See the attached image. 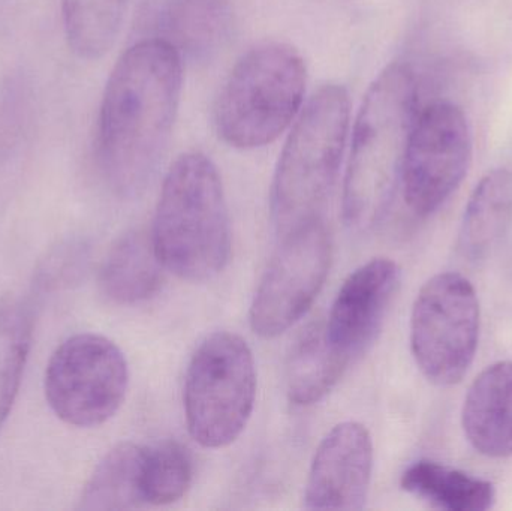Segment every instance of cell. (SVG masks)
I'll return each instance as SVG.
<instances>
[{
    "label": "cell",
    "mask_w": 512,
    "mask_h": 511,
    "mask_svg": "<svg viewBox=\"0 0 512 511\" xmlns=\"http://www.w3.org/2000/svg\"><path fill=\"white\" fill-rule=\"evenodd\" d=\"M182 83V57L159 38L135 42L114 65L99 108L96 159L117 197H138L158 173Z\"/></svg>",
    "instance_id": "1"
},
{
    "label": "cell",
    "mask_w": 512,
    "mask_h": 511,
    "mask_svg": "<svg viewBox=\"0 0 512 511\" xmlns=\"http://www.w3.org/2000/svg\"><path fill=\"white\" fill-rule=\"evenodd\" d=\"M150 236L162 266L180 279L210 281L227 267L230 215L224 185L212 159L191 152L171 165Z\"/></svg>",
    "instance_id": "2"
},
{
    "label": "cell",
    "mask_w": 512,
    "mask_h": 511,
    "mask_svg": "<svg viewBox=\"0 0 512 511\" xmlns=\"http://www.w3.org/2000/svg\"><path fill=\"white\" fill-rule=\"evenodd\" d=\"M417 114L414 71L405 63H391L370 84L355 120L343 194L349 224L369 221L384 206L400 180Z\"/></svg>",
    "instance_id": "3"
},
{
    "label": "cell",
    "mask_w": 512,
    "mask_h": 511,
    "mask_svg": "<svg viewBox=\"0 0 512 511\" xmlns=\"http://www.w3.org/2000/svg\"><path fill=\"white\" fill-rule=\"evenodd\" d=\"M349 113L345 87L325 84L298 116L271 189V215L280 236L322 221L342 164Z\"/></svg>",
    "instance_id": "4"
},
{
    "label": "cell",
    "mask_w": 512,
    "mask_h": 511,
    "mask_svg": "<svg viewBox=\"0 0 512 511\" xmlns=\"http://www.w3.org/2000/svg\"><path fill=\"white\" fill-rule=\"evenodd\" d=\"M306 65L291 45L264 42L243 54L215 105L216 132L228 146L249 150L273 143L300 114Z\"/></svg>",
    "instance_id": "5"
},
{
    "label": "cell",
    "mask_w": 512,
    "mask_h": 511,
    "mask_svg": "<svg viewBox=\"0 0 512 511\" xmlns=\"http://www.w3.org/2000/svg\"><path fill=\"white\" fill-rule=\"evenodd\" d=\"M256 368L242 336L215 332L189 362L183 389L189 434L206 449H224L248 426L254 413Z\"/></svg>",
    "instance_id": "6"
},
{
    "label": "cell",
    "mask_w": 512,
    "mask_h": 511,
    "mask_svg": "<svg viewBox=\"0 0 512 511\" xmlns=\"http://www.w3.org/2000/svg\"><path fill=\"white\" fill-rule=\"evenodd\" d=\"M480 339V300L456 272L433 276L417 294L411 315V350L421 374L436 386L460 383Z\"/></svg>",
    "instance_id": "7"
},
{
    "label": "cell",
    "mask_w": 512,
    "mask_h": 511,
    "mask_svg": "<svg viewBox=\"0 0 512 511\" xmlns=\"http://www.w3.org/2000/svg\"><path fill=\"white\" fill-rule=\"evenodd\" d=\"M125 354L105 336L80 333L63 341L45 369V399L57 419L74 428L104 425L126 398Z\"/></svg>",
    "instance_id": "8"
},
{
    "label": "cell",
    "mask_w": 512,
    "mask_h": 511,
    "mask_svg": "<svg viewBox=\"0 0 512 511\" xmlns=\"http://www.w3.org/2000/svg\"><path fill=\"white\" fill-rule=\"evenodd\" d=\"M471 159V126L462 108L444 101L418 111L400 173L409 210L424 218L441 209L462 185Z\"/></svg>",
    "instance_id": "9"
},
{
    "label": "cell",
    "mask_w": 512,
    "mask_h": 511,
    "mask_svg": "<svg viewBox=\"0 0 512 511\" xmlns=\"http://www.w3.org/2000/svg\"><path fill=\"white\" fill-rule=\"evenodd\" d=\"M333 245L324 221L282 236L252 300V330L277 338L304 317L330 272Z\"/></svg>",
    "instance_id": "10"
},
{
    "label": "cell",
    "mask_w": 512,
    "mask_h": 511,
    "mask_svg": "<svg viewBox=\"0 0 512 511\" xmlns=\"http://www.w3.org/2000/svg\"><path fill=\"white\" fill-rule=\"evenodd\" d=\"M373 473V441L366 426H334L316 449L304 492L307 510H363Z\"/></svg>",
    "instance_id": "11"
},
{
    "label": "cell",
    "mask_w": 512,
    "mask_h": 511,
    "mask_svg": "<svg viewBox=\"0 0 512 511\" xmlns=\"http://www.w3.org/2000/svg\"><path fill=\"white\" fill-rule=\"evenodd\" d=\"M400 287V269L390 258H373L343 282L331 306L325 336L352 362L375 341Z\"/></svg>",
    "instance_id": "12"
},
{
    "label": "cell",
    "mask_w": 512,
    "mask_h": 511,
    "mask_svg": "<svg viewBox=\"0 0 512 511\" xmlns=\"http://www.w3.org/2000/svg\"><path fill=\"white\" fill-rule=\"evenodd\" d=\"M462 425L481 455L512 456V362L495 363L475 378L463 404Z\"/></svg>",
    "instance_id": "13"
},
{
    "label": "cell",
    "mask_w": 512,
    "mask_h": 511,
    "mask_svg": "<svg viewBox=\"0 0 512 511\" xmlns=\"http://www.w3.org/2000/svg\"><path fill=\"white\" fill-rule=\"evenodd\" d=\"M233 23L231 0H167L158 15V38L182 60L204 63L225 47Z\"/></svg>",
    "instance_id": "14"
},
{
    "label": "cell",
    "mask_w": 512,
    "mask_h": 511,
    "mask_svg": "<svg viewBox=\"0 0 512 511\" xmlns=\"http://www.w3.org/2000/svg\"><path fill=\"white\" fill-rule=\"evenodd\" d=\"M162 266L152 236L144 230L123 234L108 251L99 272L102 293L117 305H137L158 294Z\"/></svg>",
    "instance_id": "15"
},
{
    "label": "cell",
    "mask_w": 512,
    "mask_h": 511,
    "mask_svg": "<svg viewBox=\"0 0 512 511\" xmlns=\"http://www.w3.org/2000/svg\"><path fill=\"white\" fill-rule=\"evenodd\" d=\"M512 224V171L496 168L472 192L459 233L463 257L478 261L501 242Z\"/></svg>",
    "instance_id": "16"
},
{
    "label": "cell",
    "mask_w": 512,
    "mask_h": 511,
    "mask_svg": "<svg viewBox=\"0 0 512 511\" xmlns=\"http://www.w3.org/2000/svg\"><path fill=\"white\" fill-rule=\"evenodd\" d=\"M349 360L334 350L324 326L313 324L301 333L286 365V392L295 405L307 407L324 399L334 389Z\"/></svg>",
    "instance_id": "17"
},
{
    "label": "cell",
    "mask_w": 512,
    "mask_h": 511,
    "mask_svg": "<svg viewBox=\"0 0 512 511\" xmlns=\"http://www.w3.org/2000/svg\"><path fill=\"white\" fill-rule=\"evenodd\" d=\"M400 486L408 494L448 511H487L496 501L492 483L433 461L409 465Z\"/></svg>",
    "instance_id": "18"
},
{
    "label": "cell",
    "mask_w": 512,
    "mask_h": 511,
    "mask_svg": "<svg viewBox=\"0 0 512 511\" xmlns=\"http://www.w3.org/2000/svg\"><path fill=\"white\" fill-rule=\"evenodd\" d=\"M146 447L122 443L96 465L84 486L80 510H132L146 506L143 468Z\"/></svg>",
    "instance_id": "19"
},
{
    "label": "cell",
    "mask_w": 512,
    "mask_h": 511,
    "mask_svg": "<svg viewBox=\"0 0 512 511\" xmlns=\"http://www.w3.org/2000/svg\"><path fill=\"white\" fill-rule=\"evenodd\" d=\"M129 0H62L66 41L75 56L98 60L113 48Z\"/></svg>",
    "instance_id": "20"
},
{
    "label": "cell",
    "mask_w": 512,
    "mask_h": 511,
    "mask_svg": "<svg viewBox=\"0 0 512 511\" xmlns=\"http://www.w3.org/2000/svg\"><path fill=\"white\" fill-rule=\"evenodd\" d=\"M33 326L35 318L29 300L6 297L0 302V431L20 390L32 347Z\"/></svg>",
    "instance_id": "21"
},
{
    "label": "cell",
    "mask_w": 512,
    "mask_h": 511,
    "mask_svg": "<svg viewBox=\"0 0 512 511\" xmlns=\"http://www.w3.org/2000/svg\"><path fill=\"white\" fill-rule=\"evenodd\" d=\"M194 465L188 449L177 441L146 447L143 497L149 506H168L185 497L191 488Z\"/></svg>",
    "instance_id": "22"
},
{
    "label": "cell",
    "mask_w": 512,
    "mask_h": 511,
    "mask_svg": "<svg viewBox=\"0 0 512 511\" xmlns=\"http://www.w3.org/2000/svg\"><path fill=\"white\" fill-rule=\"evenodd\" d=\"M87 260L89 252L81 240H62L45 254L36 267V288L44 293L71 288L83 278Z\"/></svg>",
    "instance_id": "23"
}]
</instances>
